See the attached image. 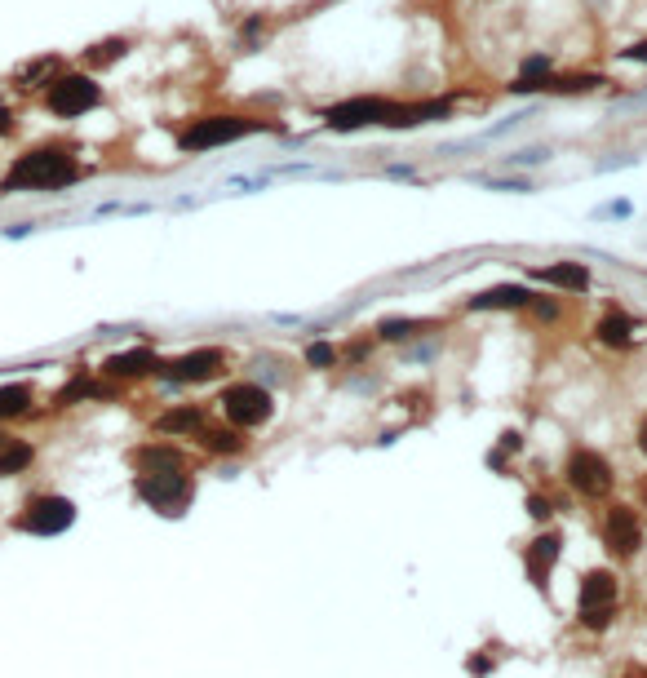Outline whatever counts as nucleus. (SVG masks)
Here are the masks:
<instances>
[{
    "instance_id": "obj_12",
    "label": "nucleus",
    "mask_w": 647,
    "mask_h": 678,
    "mask_svg": "<svg viewBox=\"0 0 647 678\" xmlns=\"http://www.w3.org/2000/svg\"><path fill=\"white\" fill-rule=\"evenodd\" d=\"M532 280L546 284V289H559V293H585V289H590V266H585V262L532 266Z\"/></svg>"
},
{
    "instance_id": "obj_25",
    "label": "nucleus",
    "mask_w": 647,
    "mask_h": 678,
    "mask_svg": "<svg viewBox=\"0 0 647 678\" xmlns=\"http://www.w3.org/2000/svg\"><path fill=\"white\" fill-rule=\"evenodd\" d=\"M27 404H32V386H27V382H9V386H0V421H5V417H18V413H27Z\"/></svg>"
},
{
    "instance_id": "obj_31",
    "label": "nucleus",
    "mask_w": 647,
    "mask_h": 678,
    "mask_svg": "<svg viewBox=\"0 0 647 678\" xmlns=\"http://www.w3.org/2000/svg\"><path fill=\"white\" fill-rule=\"evenodd\" d=\"M528 515H532V519H550V501H541V497H528Z\"/></svg>"
},
{
    "instance_id": "obj_7",
    "label": "nucleus",
    "mask_w": 647,
    "mask_h": 678,
    "mask_svg": "<svg viewBox=\"0 0 647 678\" xmlns=\"http://www.w3.org/2000/svg\"><path fill=\"white\" fill-rule=\"evenodd\" d=\"M71 523H76V506H71L67 497H58V492H45V497L27 501V510L14 519V528L32 532V537H58V532H67Z\"/></svg>"
},
{
    "instance_id": "obj_36",
    "label": "nucleus",
    "mask_w": 647,
    "mask_h": 678,
    "mask_svg": "<svg viewBox=\"0 0 647 678\" xmlns=\"http://www.w3.org/2000/svg\"><path fill=\"white\" fill-rule=\"evenodd\" d=\"M639 448L647 452V421H643V426H639Z\"/></svg>"
},
{
    "instance_id": "obj_3",
    "label": "nucleus",
    "mask_w": 647,
    "mask_h": 678,
    "mask_svg": "<svg viewBox=\"0 0 647 678\" xmlns=\"http://www.w3.org/2000/svg\"><path fill=\"white\" fill-rule=\"evenodd\" d=\"M45 107L58 120H80L102 107V85L89 71H58L45 85Z\"/></svg>"
},
{
    "instance_id": "obj_26",
    "label": "nucleus",
    "mask_w": 647,
    "mask_h": 678,
    "mask_svg": "<svg viewBox=\"0 0 647 678\" xmlns=\"http://www.w3.org/2000/svg\"><path fill=\"white\" fill-rule=\"evenodd\" d=\"M470 182H475V187H484V191H515V195L537 191V187H532V178H515V173H510V178H488V173H479V178H470Z\"/></svg>"
},
{
    "instance_id": "obj_11",
    "label": "nucleus",
    "mask_w": 647,
    "mask_h": 678,
    "mask_svg": "<svg viewBox=\"0 0 647 678\" xmlns=\"http://www.w3.org/2000/svg\"><path fill=\"white\" fill-rule=\"evenodd\" d=\"M603 546L616 559H634L643 546V519L634 515L630 506H612L608 519H603Z\"/></svg>"
},
{
    "instance_id": "obj_13",
    "label": "nucleus",
    "mask_w": 647,
    "mask_h": 678,
    "mask_svg": "<svg viewBox=\"0 0 647 678\" xmlns=\"http://www.w3.org/2000/svg\"><path fill=\"white\" fill-rule=\"evenodd\" d=\"M532 293L523 284H492V289L466 297V311H528Z\"/></svg>"
},
{
    "instance_id": "obj_9",
    "label": "nucleus",
    "mask_w": 647,
    "mask_h": 678,
    "mask_svg": "<svg viewBox=\"0 0 647 678\" xmlns=\"http://www.w3.org/2000/svg\"><path fill=\"white\" fill-rule=\"evenodd\" d=\"M568 484L572 492H581L585 501H603L612 492V466L608 457H599L594 448H577L568 457Z\"/></svg>"
},
{
    "instance_id": "obj_20",
    "label": "nucleus",
    "mask_w": 647,
    "mask_h": 678,
    "mask_svg": "<svg viewBox=\"0 0 647 678\" xmlns=\"http://www.w3.org/2000/svg\"><path fill=\"white\" fill-rule=\"evenodd\" d=\"M426 328H439V320H413V315H386L382 324H377V337L382 342H413L417 333H426Z\"/></svg>"
},
{
    "instance_id": "obj_14",
    "label": "nucleus",
    "mask_w": 647,
    "mask_h": 678,
    "mask_svg": "<svg viewBox=\"0 0 647 678\" xmlns=\"http://www.w3.org/2000/svg\"><path fill=\"white\" fill-rule=\"evenodd\" d=\"M559 550H563L559 532H541V537L528 546V554H523V568H528V581H532V585H546L550 568L559 563Z\"/></svg>"
},
{
    "instance_id": "obj_10",
    "label": "nucleus",
    "mask_w": 647,
    "mask_h": 678,
    "mask_svg": "<svg viewBox=\"0 0 647 678\" xmlns=\"http://www.w3.org/2000/svg\"><path fill=\"white\" fill-rule=\"evenodd\" d=\"M222 368H227V351H218V346H200V351H187V355L169 359V364H160V373L169 377V382H178V386H195V382H213Z\"/></svg>"
},
{
    "instance_id": "obj_1",
    "label": "nucleus",
    "mask_w": 647,
    "mask_h": 678,
    "mask_svg": "<svg viewBox=\"0 0 647 678\" xmlns=\"http://www.w3.org/2000/svg\"><path fill=\"white\" fill-rule=\"evenodd\" d=\"M80 178H85V169H80L67 147H36V151H23V156L9 164V173L0 178V195H9V191H63Z\"/></svg>"
},
{
    "instance_id": "obj_28",
    "label": "nucleus",
    "mask_w": 647,
    "mask_h": 678,
    "mask_svg": "<svg viewBox=\"0 0 647 678\" xmlns=\"http://www.w3.org/2000/svg\"><path fill=\"white\" fill-rule=\"evenodd\" d=\"M550 160V147H523V151H510V156H501V169H532V164H546Z\"/></svg>"
},
{
    "instance_id": "obj_34",
    "label": "nucleus",
    "mask_w": 647,
    "mask_h": 678,
    "mask_svg": "<svg viewBox=\"0 0 647 678\" xmlns=\"http://www.w3.org/2000/svg\"><path fill=\"white\" fill-rule=\"evenodd\" d=\"M9 133H14V111L0 102V138H9Z\"/></svg>"
},
{
    "instance_id": "obj_6",
    "label": "nucleus",
    "mask_w": 647,
    "mask_h": 678,
    "mask_svg": "<svg viewBox=\"0 0 647 678\" xmlns=\"http://www.w3.org/2000/svg\"><path fill=\"white\" fill-rule=\"evenodd\" d=\"M138 497L147 501L151 510H160V515H178V510H187V501H191V475H187V466L182 470H151V475H138Z\"/></svg>"
},
{
    "instance_id": "obj_4",
    "label": "nucleus",
    "mask_w": 647,
    "mask_h": 678,
    "mask_svg": "<svg viewBox=\"0 0 647 678\" xmlns=\"http://www.w3.org/2000/svg\"><path fill=\"white\" fill-rule=\"evenodd\" d=\"M395 107H399L395 98L355 94V98H346V102H333V107H324L320 120H324V129H333V133H359V129H373V125L390 129V120H395Z\"/></svg>"
},
{
    "instance_id": "obj_19",
    "label": "nucleus",
    "mask_w": 647,
    "mask_h": 678,
    "mask_svg": "<svg viewBox=\"0 0 647 678\" xmlns=\"http://www.w3.org/2000/svg\"><path fill=\"white\" fill-rule=\"evenodd\" d=\"M200 426H204V408H195V404L169 408V413L156 417V430H160V435H195Z\"/></svg>"
},
{
    "instance_id": "obj_29",
    "label": "nucleus",
    "mask_w": 647,
    "mask_h": 678,
    "mask_svg": "<svg viewBox=\"0 0 647 678\" xmlns=\"http://www.w3.org/2000/svg\"><path fill=\"white\" fill-rule=\"evenodd\" d=\"M337 359H342V351H337L333 342H306V364L311 368H337Z\"/></svg>"
},
{
    "instance_id": "obj_32",
    "label": "nucleus",
    "mask_w": 647,
    "mask_h": 678,
    "mask_svg": "<svg viewBox=\"0 0 647 678\" xmlns=\"http://www.w3.org/2000/svg\"><path fill=\"white\" fill-rule=\"evenodd\" d=\"M368 351H373V342H368V337H355V342L346 346V355H351V359H364Z\"/></svg>"
},
{
    "instance_id": "obj_24",
    "label": "nucleus",
    "mask_w": 647,
    "mask_h": 678,
    "mask_svg": "<svg viewBox=\"0 0 647 678\" xmlns=\"http://www.w3.org/2000/svg\"><path fill=\"white\" fill-rule=\"evenodd\" d=\"M125 54H129V40H125V36L98 40V45L85 54V67H89V71H98V67H111V63H120V58H125Z\"/></svg>"
},
{
    "instance_id": "obj_37",
    "label": "nucleus",
    "mask_w": 647,
    "mask_h": 678,
    "mask_svg": "<svg viewBox=\"0 0 647 678\" xmlns=\"http://www.w3.org/2000/svg\"><path fill=\"white\" fill-rule=\"evenodd\" d=\"M625 678H647V670H630V674H625Z\"/></svg>"
},
{
    "instance_id": "obj_35",
    "label": "nucleus",
    "mask_w": 647,
    "mask_h": 678,
    "mask_svg": "<svg viewBox=\"0 0 647 678\" xmlns=\"http://www.w3.org/2000/svg\"><path fill=\"white\" fill-rule=\"evenodd\" d=\"M386 178H413V164H390Z\"/></svg>"
},
{
    "instance_id": "obj_17",
    "label": "nucleus",
    "mask_w": 647,
    "mask_h": 678,
    "mask_svg": "<svg viewBox=\"0 0 647 678\" xmlns=\"http://www.w3.org/2000/svg\"><path fill=\"white\" fill-rule=\"evenodd\" d=\"M133 466H138V475H151V470H182L187 457L169 444H147V448L133 452Z\"/></svg>"
},
{
    "instance_id": "obj_5",
    "label": "nucleus",
    "mask_w": 647,
    "mask_h": 678,
    "mask_svg": "<svg viewBox=\"0 0 647 678\" xmlns=\"http://www.w3.org/2000/svg\"><path fill=\"white\" fill-rule=\"evenodd\" d=\"M218 408H222V417H227L231 426H240V430L266 426V421L275 417L271 390L258 386V382H235V386H227V390H222V399H218Z\"/></svg>"
},
{
    "instance_id": "obj_30",
    "label": "nucleus",
    "mask_w": 647,
    "mask_h": 678,
    "mask_svg": "<svg viewBox=\"0 0 647 678\" xmlns=\"http://www.w3.org/2000/svg\"><path fill=\"white\" fill-rule=\"evenodd\" d=\"M594 218H630V200H612L603 209H594Z\"/></svg>"
},
{
    "instance_id": "obj_16",
    "label": "nucleus",
    "mask_w": 647,
    "mask_h": 678,
    "mask_svg": "<svg viewBox=\"0 0 647 678\" xmlns=\"http://www.w3.org/2000/svg\"><path fill=\"white\" fill-rule=\"evenodd\" d=\"M195 439H200V448H204V452H218V457H222V452H227V457H235V452L249 448L244 430H240V426H231V421H227V426H209V421H204V426L195 430Z\"/></svg>"
},
{
    "instance_id": "obj_22",
    "label": "nucleus",
    "mask_w": 647,
    "mask_h": 678,
    "mask_svg": "<svg viewBox=\"0 0 647 678\" xmlns=\"http://www.w3.org/2000/svg\"><path fill=\"white\" fill-rule=\"evenodd\" d=\"M36 457L32 444H23V439L14 435H0V475H18V470H27Z\"/></svg>"
},
{
    "instance_id": "obj_18",
    "label": "nucleus",
    "mask_w": 647,
    "mask_h": 678,
    "mask_svg": "<svg viewBox=\"0 0 647 678\" xmlns=\"http://www.w3.org/2000/svg\"><path fill=\"white\" fill-rule=\"evenodd\" d=\"M594 333H599L603 346H630L634 333H639V320H630L625 311H616V306H612V311L599 320V328H594Z\"/></svg>"
},
{
    "instance_id": "obj_2",
    "label": "nucleus",
    "mask_w": 647,
    "mask_h": 678,
    "mask_svg": "<svg viewBox=\"0 0 647 678\" xmlns=\"http://www.w3.org/2000/svg\"><path fill=\"white\" fill-rule=\"evenodd\" d=\"M253 133H284L280 120L262 116H240V111H222V116H200L178 133V151H218L231 142H244Z\"/></svg>"
},
{
    "instance_id": "obj_8",
    "label": "nucleus",
    "mask_w": 647,
    "mask_h": 678,
    "mask_svg": "<svg viewBox=\"0 0 647 678\" xmlns=\"http://www.w3.org/2000/svg\"><path fill=\"white\" fill-rule=\"evenodd\" d=\"M616 603H621V585L608 568L599 572H585L581 581V621L590 625V630H603V625L616 616Z\"/></svg>"
},
{
    "instance_id": "obj_23",
    "label": "nucleus",
    "mask_w": 647,
    "mask_h": 678,
    "mask_svg": "<svg viewBox=\"0 0 647 678\" xmlns=\"http://www.w3.org/2000/svg\"><path fill=\"white\" fill-rule=\"evenodd\" d=\"M58 71H63V58H36V63L18 71V89H45Z\"/></svg>"
},
{
    "instance_id": "obj_15",
    "label": "nucleus",
    "mask_w": 647,
    "mask_h": 678,
    "mask_svg": "<svg viewBox=\"0 0 647 678\" xmlns=\"http://www.w3.org/2000/svg\"><path fill=\"white\" fill-rule=\"evenodd\" d=\"M102 373H107V377H116V382H129V377L160 373V359H156V351H147V346H138V351L111 355L107 364H102Z\"/></svg>"
},
{
    "instance_id": "obj_27",
    "label": "nucleus",
    "mask_w": 647,
    "mask_h": 678,
    "mask_svg": "<svg viewBox=\"0 0 647 678\" xmlns=\"http://www.w3.org/2000/svg\"><path fill=\"white\" fill-rule=\"evenodd\" d=\"M266 36H271V18L249 14V18L240 23V49H244V54H249V49L258 45V40H266Z\"/></svg>"
},
{
    "instance_id": "obj_33",
    "label": "nucleus",
    "mask_w": 647,
    "mask_h": 678,
    "mask_svg": "<svg viewBox=\"0 0 647 678\" xmlns=\"http://www.w3.org/2000/svg\"><path fill=\"white\" fill-rule=\"evenodd\" d=\"M621 58L625 63H647V40L643 45H634V49H621Z\"/></svg>"
},
{
    "instance_id": "obj_21",
    "label": "nucleus",
    "mask_w": 647,
    "mask_h": 678,
    "mask_svg": "<svg viewBox=\"0 0 647 678\" xmlns=\"http://www.w3.org/2000/svg\"><path fill=\"white\" fill-rule=\"evenodd\" d=\"M599 85H608V80L594 76V71H585V76H546L541 94H563V98H572V94H594Z\"/></svg>"
}]
</instances>
